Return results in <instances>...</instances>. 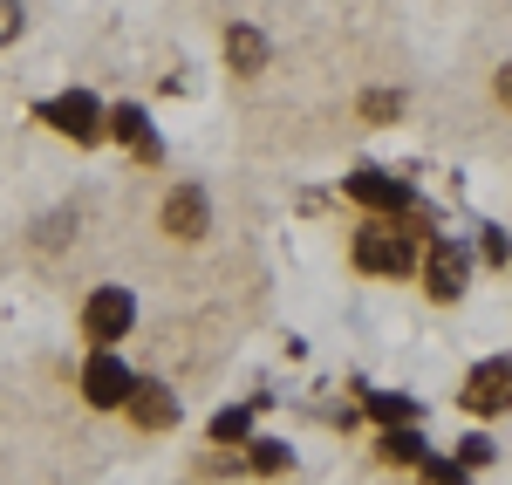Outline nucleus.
Returning a JSON list of instances; mask_svg holds the SVG:
<instances>
[{"instance_id":"nucleus-4","label":"nucleus","mask_w":512,"mask_h":485,"mask_svg":"<svg viewBox=\"0 0 512 485\" xmlns=\"http://www.w3.org/2000/svg\"><path fill=\"white\" fill-rule=\"evenodd\" d=\"M465 410H478V417L512 410V363L506 356H499V363H478L472 376H465Z\"/></svg>"},{"instance_id":"nucleus-3","label":"nucleus","mask_w":512,"mask_h":485,"mask_svg":"<svg viewBox=\"0 0 512 485\" xmlns=\"http://www.w3.org/2000/svg\"><path fill=\"white\" fill-rule=\"evenodd\" d=\"M82 397H89L96 410H123V397H130V369H123V356L96 349L89 369H82Z\"/></svg>"},{"instance_id":"nucleus-18","label":"nucleus","mask_w":512,"mask_h":485,"mask_svg":"<svg viewBox=\"0 0 512 485\" xmlns=\"http://www.w3.org/2000/svg\"><path fill=\"white\" fill-rule=\"evenodd\" d=\"M362 110H369V117H396V110H403V96H369Z\"/></svg>"},{"instance_id":"nucleus-10","label":"nucleus","mask_w":512,"mask_h":485,"mask_svg":"<svg viewBox=\"0 0 512 485\" xmlns=\"http://www.w3.org/2000/svg\"><path fill=\"white\" fill-rule=\"evenodd\" d=\"M110 130H117L123 144L137 151V158H158V137H151V117L137 110V103H123V110H110Z\"/></svg>"},{"instance_id":"nucleus-1","label":"nucleus","mask_w":512,"mask_h":485,"mask_svg":"<svg viewBox=\"0 0 512 485\" xmlns=\"http://www.w3.org/2000/svg\"><path fill=\"white\" fill-rule=\"evenodd\" d=\"M355 267H362V274H410V267H417V240L396 226V212L390 219H369V226L355 233Z\"/></svg>"},{"instance_id":"nucleus-14","label":"nucleus","mask_w":512,"mask_h":485,"mask_svg":"<svg viewBox=\"0 0 512 485\" xmlns=\"http://www.w3.org/2000/svg\"><path fill=\"white\" fill-rule=\"evenodd\" d=\"M369 410H376L383 424H410V417H417V404H410V397H369Z\"/></svg>"},{"instance_id":"nucleus-8","label":"nucleus","mask_w":512,"mask_h":485,"mask_svg":"<svg viewBox=\"0 0 512 485\" xmlns=\"http://www.w3.org/2000/svg\"><path fill=\"white\" fill-rule=\"evenodd\" d=\"M424 274H431V294H437V301H458V294H465V274H472V260H465V246L437 240Z\"/></svg>"},{"instance_id":"nucleus-7","label":"nucleus","mask_w":512,"mask_h":485,"mask_svg":"<svg viewBox=\"0 0 512 485\" xmlns=\"http://www.w3.org/2000/svg\"><path fill=\"white\" fill-rule=\"evenodd\" d=\"M349 199L369 205V212H403V205H410V185L390 178V171H355V178H349Z\"/></svg>"},{"instance_id":"nucleus-15","label":"nucleus","mask_w":512,"mask_h":485,"mask_svg":"<svg viewBox=\"0 0 512 485\" xmlns=\"http://www.w3.org/2000/svg\"><path fill=\"white\" fill-rule=\"evenodd\" d=\"M478 465H492V445L485 438H465L458 445V472H478Z\"/></svg>"},{"instance_id":"nucleus-9","label":"nucleus","mask_w":512,"mask_h":485,"mask_svg":"<svg viewBox=\"0 0 512 485\" xmlns=\"http://www.w3.org/2000/svg\"><path fill=\"white\" fill-rule=\"evenodd\" d=\"M164 226H171V240H205V192L198 185H178L164 199Z\"/></svg>"},{"instance_id":"nucleus-11","label":"nucleus","mask_w":512,"mask_h":485,"mask_svg":"<svg viewBox=\"0 0 512 485\" xmlns=\"http://www.w3.org/2000/svg\"><path fill=\"white\" fill-rule=\"evenodd\" d=\"M226 62H233L239 76H260V69H267V41L253 35V28H233V35H226Z\"/></svg>"},{"instance_id":"nucleus-16","label":"nucleus","mask_w":512,"mask_h":485,"mask_svg":"<svg viewBox=\"0 0 512 485\" xmlns=\"http://www.w3.org/2000/svg\"><path fill=\"white\" fill-rule=\"evenodd\" d=\"M253 465H260V472H287V445H267V438H260V445H253Z\"/></svg>"},{"instance_id":"nucleus-2","label":"nucleus","mask_w":512,"mask_h":485,"mask_svg":"<svg viewBox=\"0 0 512 485\" xmlns=\"http://www.w3.org/2000/svg\"><path fill=\"white\" fill-rule=\"evenodd\" d=\"M137 322V301H130V287H96L89 294V308H82V328H89V342H123Z\"/></svg>"},{"instance_id":"nucleus-17","label":"nucleus","mask_w":512,"mask_h":485,"mask_svg":"<svg viewBox=\"0 0 512 485\" xmlns=\"http://www.w3.org/2000/svg\"><path fill=\"white\" fill-rule=\"evenodd\" d=\"M21 35V0H0V48Z\"/></svg>"},{"instance_id":"nucleus-12","label":"nucleus","mask_w":512,"mask_h":485,"mask_svg":"<svg viewBox=\"0 0 512 485\" xmlns=\"http://www.w3.org/2000/svg\"><path fill=\"white\" fill-rule=\"evenodd\" d=\"M383 458H390V465H424V438H417V431H396V424H390Z\"/></svg>"},{"instance_id":"nucleus-13","label":"nucleus","mask_w":512,"mask_h":485,"mask_svg":"<svg viewBox=\"0 0 512 485\" xmlns=\"http://www.w3.org/2000/svg\"><path fill=\"white\" fill-rule=\"evenodd\" d=\"M246 424H253V410H219V417H212V438H219V445H239Z\"/></svg>"},{"instance_id":"nucleus-6","label":"nucleus","mask_w":512,"mask_h":485,"mask_svg":"<svg viewBox=\"0 0 512 485\" xmlns=\"http://www.w3.org/2000/svg\"><path fill=\"white\" fill-rule=\"evenodd\" d=\"M41 117L55 123L62 137H76V144H89L96 130H103V110H96V96H82V89H69V96H55Z\"/></svg>"},{"instance_id":"nucleus-5","label":"nucleus","mask_w":512,"mask_h":485,"mask_svg":"<svg viewBox=\"0 0 512 485\" xmlns=\"http://www.w3.org/2000/svg\"><path fill=\"white\" fill-rule=\"evenodd\" d=\"M123 410H130L144 431H171V424H178V397H171L164 383H151V376H130V397H123Z\"/></svg>"},{"instance_id":"nucleus-19","label":"nucleus","mask_w":512,"mask_h":485,"mask_svg":"<svg viewBox=\"0 0 512 485\" xmlns=\"http://www.w3.org/2000/svg\"><path fill=\"white\" fill-rule=\"evenodd\" d=\"M499 103H512V69H499Z\"/></svg>"}]
</instances>
